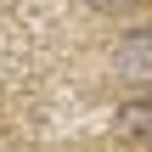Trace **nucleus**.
<instances>
[{"instance_id":"nucleus-1","label":"nucleus","mask_w":152,"mask_h":152,"mask_svg":"<svg viewBox=\"0 0 152 152\" xmlns=\"http://www.w3.org/2000/svg\"><path fill=\"white\" fill-rule=\"evenodd\" d=\"M113 62H118V73H124L130 85H152V28H135V34H124Z\"/></svg>"},{"instance_id":"nucleus-2","label":"nucleus","mask_w":152,"mask_h":152,"mask_svg":"<svg viewBox=\"0 0 152 152\" xmlns=\"http://www.w3.org/2000/svg\"><path fill=\"white\" fill-rule=\"evenodd\" d=\"M113 130L130 135V141H147V135H152V102H130V107H118Z\"/></svg>"},{"instance_id":"nucleus-3","label":"nucleus","mask_w":152,"mask_h":152,"mask_svg":"<svg viewBox=\"0 0 152 152\" xmlns=\"http://www.w3.org/2000/svg\"><path fill=\"white\" fill-rule=\"evenodd\" d=\"M85 6H96V11H130V6H141V0H85Z\"/></svg>"}]
</instances>
